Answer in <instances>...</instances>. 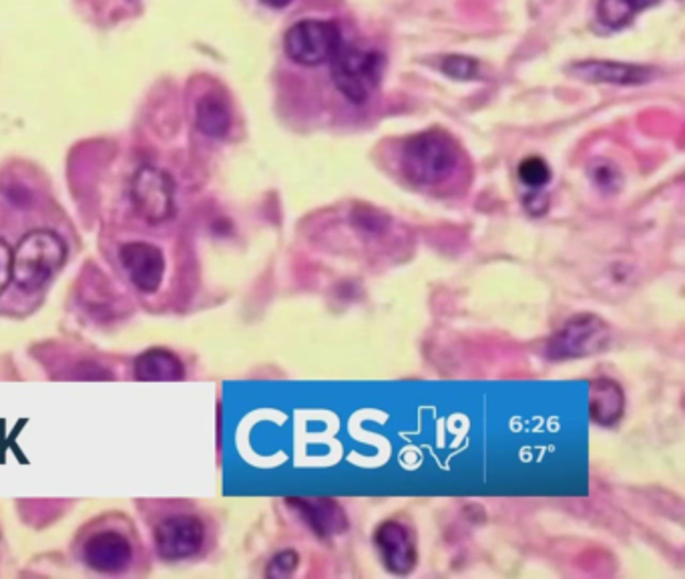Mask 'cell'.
<instances>
[{"label": "cell", "mask_w": 685, "mask_h": 579, "mask_svg": "<svg viewBox=\"0 0 685 579\" xmlns=\"http://www.w3.org/2000/svg\"><path fill=\"white\" fill-rule=\"evenodd\" d=\"M65 260V242L51 229H34L12 251V280L24 292H34L53 278Z\"/></svg>", "instance_id": "6da1fadb"}, {"label": "cell", "mask_w": 685, "mask_h": 579, "mask_svg": "<svg viewBox=\"0 0 685 579\" xmlns=\"http://www.w3.org/2000/svg\"><path fill=\"white\" fill-rule=\"evenodd\" d=\"M459 148L452 137L442 131H422L406 141L403 171L418 185H437L457 170Z\"/></svg>", "instance_id": "7a4b0ae2"}, {"label": "cell", "mask_w": 685, "mask_h": 579, "mask_svg": "<svg viewBox=\"0 0 685 579\" xmlns=\"http://www.w3.org/2000/svg\"><path fill=\"white\" fill-rule=\"evenodd\" d=\"M330 63V75L338 92L358 105L371 99L383 77L384 57L371 49L342 43Z\"/></svg>", "instance_id": "3957f363"}, {"label": "cell", "mask_w": 685, "mask_h": 579, "mask_svg": "<svg viewBox=\"0 0 685 579\" xmlns=\"http://www.w3.org/2000/svg\"><path fill=\"white\" fill-rule=\"evenodd\" d=\"M342 46V34L330 21H300L283 36L286 55L303 67L330 63Z\"/></svg>", "instance_id": "277c9868"}, {"label": "cell", "mask_w": 685, "mask_h": 579, "mask_svg": "<svg viewBox=\"0 0 685 579\" xmlns=\"http://www.w3.org/2000/svg\"><path fill=\"white\" fill-rule=\"evenodd\" d=\"M607 342L609 329L606 322L596 314H579L550 339L549 356L553 361L593 356L606 349Z\"/></svg>", "instance_id": "5b68a950"}, {"label": "cell", "mask_w": 685, "mask_h": 579, "mask_svg": "<svg viewBox=\"0 0 685 579\" xmlns=\"http://www.w3.org/2000/svg\"><path fill=\"white\" fill-rule=\"evenodd\" d=\"M173 193L175 185L168 171L143 168L136 173L131 183V200L137 214L149 224H161L173 216Z\"/></svg>", "instance_id": "8992f818"}, {"label": "cell", "mask_w": 685, "mask_h": 579, "mask_svg": "<svg viewBox=\"0 0 685 579\" xmlns=\"http://www.w3.org/2000/svg\"><path fill=\"white\" fill-rule=\"evenodd\" d=\"M205 529L192 515H173L159 523L156 529V547L159 556L169 561L192 557L202 549Z\"/></svg>", "instance_id": "52a82bcc"}, {"label": "cell", "mask_w": 685, "mask_h": 579, "mask_svg": "<svg viewBox=\"0 0 685 579\" xmlns=\"http://www.w3.org/2000/svg\"><path fill=\"white\" fill-rule=\"evenodd\" d=\"M119 258L131 282L141 292H156L161 286L163 272H165V260H163L161 250L156 246L147 242H131L121 248Z\"/></svg>", "instance_id": "ba28073f"}, {"label": "cell", "mask_w": 685, "mask_h": 579, "mask_svg": "<svg viewBox=\"0 0 685 579\" xmlns=\"http://www.w3.org/2000/svg\"><path fill=\"white\" fill-rule=\"evenodd\" d=\"M384 566L396 576L410 573L416 566V547L403 523L386 522L374 535Z\"/></svg>", "instance_id": "9c48e42d"}, {"label": "cell", "mask_w": 685, "mask_h": 579, "mask_svg": "<svg viewBox=\"0 0 685 579\" xmlns=\"http://www.w3.org/2000/svg\"><path fill=\"white\" fill-rule=\"evenodd\" d=\"M569 73L577 79L609 85H643L652 79L653 71L643 65L618 63V61H584L575 63Z\"/></svg>", "instance_id": "30bf717a"}, {"label": "cell", "mask_w": 685, "mask_h": 579, "mask_svg": "<svg viewBox=\"0 0 685 579\" xmlns=\"http://www.w3.org/2000/svg\"><path fill=\"white\" fill-rule=\"evenodd\" d=\"M288 505L300 513L303 522L320 537L344 534L349 529L346 513L332 500H290Z\"/></svg>", "instance_id": "8fae6325"}, {"label": "cell", "mask_w": 685, "mask_h": 579, "mask_svg": "<svg viewBox=\"0 0 685 579\" xmlns=\"http://www.w3.org/2000/svg\"><path fill=\"white\" fill-rule=\"evenodd\" d=\"M85 559L97 571L115 573L127 568V564L131 561V546L124 535L113 532L95 535L85 547Z\"/></svg>", "instance_id": "7c38bea8"}, {"label": "cell", "mask_w": 685, "mask_h": 579, "mask_svg": "<svg viewBox=\"0 0 685 579\" xmlns=\"http://www.w3.org/2000/svg\"><path fill=\"white\" fill-rule=\"evenodd\" d=\"M625 395L609 378H597L589 388V417L601 427H613L623 417Z\"/></svg>", "instance_id": "4fadbf2b"}, {"label": "cell", "mask_w": 685, "mask_h": 579, "mask_svg": "<svg viewBox=\"0 0 685 579\" xmlns=\"http://www.w3.org/2000/svg\"><path fill=\"white\" fill-rule=\"evenodd\" d=\"M197 127L200 131L210 137L227 136L229 127H232V111L229 105L224 97L207 93L197 101Z\"/></svg>", "instance_id": "5bb4252c"}, {"label": "cell", "mask_w": 685, "mask_h": 579, "mask_svg": "<svg viewBox=\"0 0 685 579\" xmlns=\"http://www.w3.org/2000/svg\"><path fill=\"white\" fill-rule=\"evenodd\" d=\"M136 375L139 380H178L183 376V364L168 351H147L137 358Z\"/></svg>", "instance_id": "9a60e30c"}, {"label": "cell", "mask_w": 685, "mask_h": 579, "mask_svg": "<svg viewBox=\"0 0 685 579\" xmlns=\"http://www.w3.org/2000/svg\"><path fill=\"white\" fill-rule=\"evenodd\" d=\"M653 0H599L597 14L599 21L609 29H623L638 17V12L647 9Z\"/></svg>", "instance_id": "2e32d148"}, {"label": "cell", "mask_w": 685, "mask_h": 579, "mask_svg": "<svg viewBox=\"0 0 685 579\" xmlns=\"http://www.w3.org/2000/svg\"><path fill=\"white\" fill-rule=\"evenodd\" d=\"M440 71L457 81H471L479 75V61L467 55H447L440 61Z\"/></svg>", "instance_id": "e0dca14e"}, {"label": "cell", "mask_w": 685, "mask_h": 579, "mask_svg": "<svg viewBox=\"0 0 685 579\" xmlns=\"http://www.w3.org/2000/svg\"><path fill=\"white\" fill-rule=\"evenodd\" d=\"M518 180L533 190L545 187L550 182V168L547 165V161L540 160V158H527V160L521 161Z\"/></svg>", "instance_id": "ac0fdd59"}, {"label": "cell", "mask_w": 685, "mask_h": 579, "mask_svg": "<svg viewBox=\"0 0 685 579\" xmlns=\"http://www.w3.org/2000/svg\"><path fill=\"white\" fill-rule=\"evenodd\" d=\"M12 280V250L11 246L0 238V294L7 290Z\"/></svg>", "instance_id": "d6986e66"}, {"label": "cell", "mask_w": 685, "mask_h": 579, "mask_svg": "<svg viewBox=\"0 0 685 579\" xmlns=\"http://www.w3.org/2000/svg\"><path fill=\"white\" fill-rule=\"evenodd\" d=\"M296 568H298V556L293 551H286L271 561L270 576L283 578V576H290Z\"/></svg>", "instance_id": "ffe728a7"}, {"label": "cell", "mask_w": 685, "mask_h": 579, "mask_svg": "<svg viewBox=\"0 0 685 579\" xmlns=\"http://www.w3.org/2000/svg\"><path fill=\"white\" fill-rule=\"evenodd\" d=\"M525 205H527L531 214H545V210L549 207V197H547V193H528L525 197Z\"/></svg>", "instance_id": "44dd1931"}, {"label": "cell", "mask_w": 685, "mask_h": 579, "mask_svg": "<svg viewBox=\"0 0 685 579\" xmlns=\"http://www.w3.org/2000/svg\"><path fill=\"white\" fill-rule=\"evenodd\" d=\"M268 7L271 9H283V7H288L292 0H264Z\"/></svg>", "instance_id": "7402d4cb"}]
</instances>
